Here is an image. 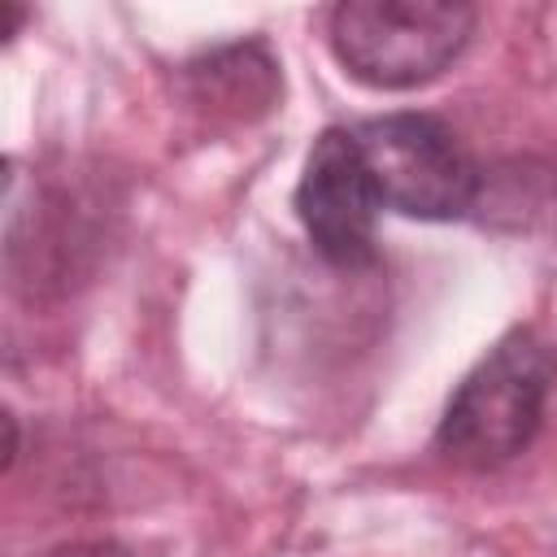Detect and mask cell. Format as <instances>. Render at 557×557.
Returning a JSON list of instances; mask_svg holds the SVG:
<instances>
[{
  "label": "cell",
  "mask_w": 557,
  "mask_h": 557,
  "mask_svg": "<svg viewBox=\"0 0 557 557\" xmlns=\"http://www.w3.org/2000/svg\"><path fill=\"white\" fill-rule=\"evenodd\" d=\"M557 348L535 326L505 331L448 392L435 422V453L457 470H500L522 457L548 413Z\"/></svg>",
  "instance_id": "6da1fadb"
},
{
  "label": "cell",
  "mask_w": 557,
  "mask_h": 557,
  "mask_svg": "<svg viewBox=\"0 0 557 557\" xmlns=\"http://www.w3.org/2000/svg\"><path fill=\"white\" fill-rule=\"evenodd\" d=\"M479 9L461 0H344L326 13L331 57L374 91L435 83L466 52Z\"/></svg>",
  "instance_id": "7a4b0ae2"
},
{
  "label": "cell",
  "mask_w": 557,
  "mask_h": 557,
  "mask_svg": "<svg viewBox=\"0 0 557 557\" xmlns=\"http://www.w3.org/2000/svg\"><path fill=\"white\" fill-rule=\"evenodd\" d=\"M383 209L413 222H461L483 200V170L435 113L400 109L352 126Z\"/></svg>",
  "instance_id": "3957f363"
},
{
  "label": "cell",
  "mask_w": 557,
  "mask_h": 557,
  "mask_svg": "<svg viewBox=\"0 0 557 557\" xmlns=\"http://www.w3.org/2000/svg\"><path fill=\"white\" fill-rule=\"evenodd\" d=\"M292 209L313 252L335 270H366L379 257V196L352 126H326L305 152Z\"/></svg>",
  "instance_id": "277c9868"
},
{
  "label": "cell",
  "mask_w": 557,
  "mask_h": 557,
  "mask_svg": "<svg viewBox=\"0 0 557 557\" xmlns=\"http://www.w3.org/2000/svg\"><path fill=\"white\" fill-rule=\"evenodd\" d=\"M178 83H183L187 104H196L209 117H231V122H257L283 96L278 57L257 35L218 44V48L183 61Z\"/></svg>",
  "instance_id": "5b68a950"
},
{
  "label": "cell",
  "mask_w": 557,
  "mask_h": 557,
  "mask_svg": "<svg viewBox=\"0 0 557 557\" xmlns=\"http://www.w3.org/2000/svg\"><path fill=\"white\" fill-rule=\"evenodd\" d=\"M44 557H131V553L122 544H113V540H87V544H61V548H52Z\"/></svg>",
  "instance_id": "8992f818"
},
{
  "label": "cell",
  "mask_w": 557,
  "mask_h": 557,
  "mask_svg": "<svg viewBox=\"0 0 557 557\" xmlns=\"http://www.w3.org/2000/svg\"><path fill=\"white\" fill-rule=\"evenodd\" d=\"M26 22V9L22 4H13V0H0V35H4V44L17 35V26Z\"/></svg>",
  "instance_id": "52a82bcc"
}]
</instances>
